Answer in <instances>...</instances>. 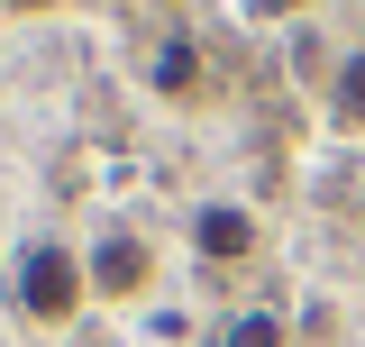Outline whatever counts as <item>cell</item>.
Returning <instances> with one entry per match:
<instances>
[{
	"instance_id": "3957f363",
	"label": "cell",
	"mask_w": 365,
	"mask_h": 347,
	"mask_svg": "<svg viewBox=\"0 0 365 347\" xmlns=\"http://www.w3.org/2000/svg\"><path fill=\"white\" fill-rule=\"evenodd\" d=\"M256 247H265V228H256V211H247V201H201V211H192V256L247 265Z\"/></svg>"
},
{
	"instance_id": "52a82bcc",
	"label": "cell",
	"mask_w": 365,
	"mask_h": 347,
	"mask_svg": "<svg viewBox=\"0 0 365 347\" xmlns=\"http://www.w3.org/2000/svg\"><path fill=\"white\" fill-rule=\"evenodd\" d=\"M302 0H247V19H292Z\"/></svg>"
},
{
	"instance_id": "6da1fadb",
	"label": "cell",
	"mask_w": 365,
	"mask_h": 347,
	"mask_svg": "<svg viewBox=\"0 0 365 347\" xmlns=\"http://www.w3.org/2000/svg\"><path fill=\"white\" fill-rule=\"evenodd\" d=\"M9 302H19L28 329H73V311L91 302V265L64 238H28L19 265H9Z\"/></svg>"
},
{
	"instance_id": "7a4b0ae2",
	"label": "cell",
	"mask_w": 365,
	"mask_h": 347,
	"mask_svg": "<svg viewBox=\"0 0 365 347\" xmlns=\"http://www.w3.org/2000/svg\"><path fill=\"white\" fill-rule=\"evenodd\" d=\"M83 265H91V302H137V293L155 283V247H146L137 228H101Z\"/></svg>"
},
{
	"instance_id": "277c9868",
	"label": "cell",
	"mask_w": 365,
	"mask_h": 347,
	"mask_svg": "<svg viewBox=\"0 0 365 347\" xmlns=\"http://www.w3.org/2000/svg\"><path fill=\"white\" fill-rule=\"evenodd\" d=\"M146 91H155L165 110H192V101H201V46H192V37H165L155 55H146Z\"/></svg>"
},
{
	"instance_id": "8992f818",
	"label": "cell",
	"mask_w": 365,
	"mask_h": 347,
	"mask_svg": "<svg viewBox=\"0 0 365 347\" xmlns=\"http://www.w3.org/2000/svg\"><path fill=\"white\" fill-rule=\"evenodd\" d=\"M292 329L274 320V311H228V329H220V347H283Z\"/></svg>"
},
{
	"instance_id": "5b68a950",
	"label": "cell",
	"mask_w": 365,
	"mask_h": 347,
	"mask_svg": "<svg viewBox=\"0 0 365 347\" xmlns=\"http://www.w3.org/2000/svg\"><path fill=\"white\" fill-rule=\"evenodd\" d=\"M329 129L365 137V46H347V55L329 64Z\"/></svg>"
}]
</instances>
